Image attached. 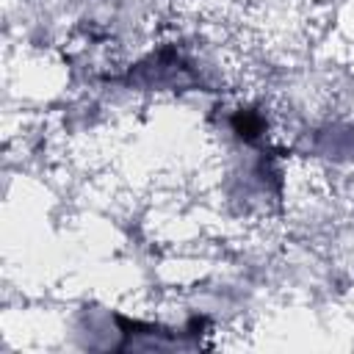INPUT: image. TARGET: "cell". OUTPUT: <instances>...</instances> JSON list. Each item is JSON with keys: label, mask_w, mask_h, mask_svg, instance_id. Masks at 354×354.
<instances>
[{"label": "cell", "mask_w": 354, "mask_h": 354, "mask_svg": "<svg viewBox=\"0 0 354 354\" xmlns=\"http://www.w3.org/2000/svg\"><path fill=\"white\" fill-rule=\"evenodd\" d=\"M232 127H235V133H238L243 141H252V138H257V136H260L263 122H260L257 116H252L249 111H241V113L232 119Z\"/></svg>", "instance_id": "cell-1"}]
</instances>
